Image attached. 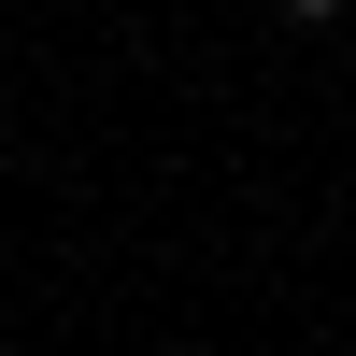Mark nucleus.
<instances>
[{
    "label": "nucleus",
    "mask_w": 356,
    "mask_h": 356,
    "mask_svg": "<svg viewBox=\"0 0 356 356\" xmlns=\"http://www.w3.org/2000/svg\"><path fill=\"white\" fill-rule=\"evenodd\" d=\"M285 15H342V0H285Z\"/></svg>",
    "instance_id": "nucleus-1"
}]
</instances>
